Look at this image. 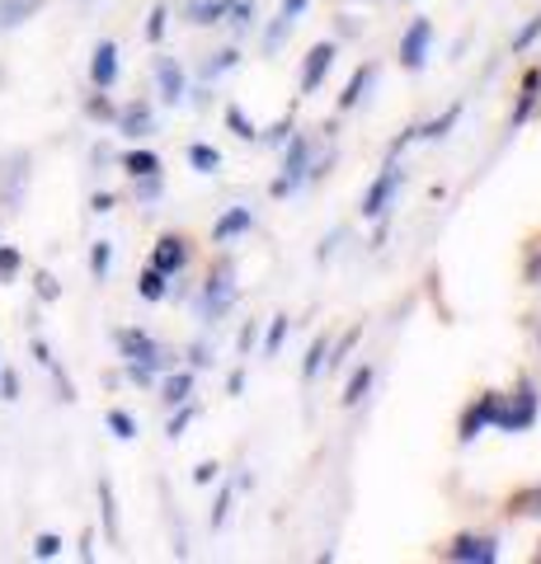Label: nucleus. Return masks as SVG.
<instances>
[{
	"label": "nucleus",
	"instance_id": "obj_49",
	"mask_svg": "<svg viewBox=\"0 0 541 564\" xmlns=\"http://www.w3.org/2000/svg\"><path fill=\"white\" fill-rule=\"evenodd\" d=\"M240 386H246V372H231V381H226V391L240 395Z\"/></svg>",
	"mask_w": 541,
	"mask_h": 564
},
{
	"label": "nucleus",
	"instance_id": "obj_31",
	"mask_svg": "<svg viewBox=\"0 0 541 564\" xmlns=\"http://www.w3.org/2000/svg\"><path fill=\"white\" fill-rule=\"evenodd\" d=\"M20 263H24V254L14 250V245H0V282H10L14 273H20Z\"/></svg>",
	"mask_w": 541,
	"mask_h": 564
},
{
	"label": "nucleus",
	"instance_id": "obj_18",
	"mask_svg": "<svg viewBox=\"0 0 541 564\" xmlns=\"http://www.w3.org/2000/svg\"><path fill=\"white\" fill-rule=\"evenodd\" d=\"M123 170L132 174V180H151V174H161V155H151V151H128V155H123Z\"/></svg>",
	"mask_w": 541,
	"mask_h": 564
},
{
	"label": "nucleus",
	"instance_id": "obj_29",
	"mask_svg": "<svg viewBox=\"0 0 541 564\" xmlns=\"http://www.w3.org/2000/svg\"><path fill=\"white\" fill-rule=\"evenodd\" d=\"M109 269H113V245H109V240H99L95 250H90V273L104 282V278H109Z\"/></svg>",
	"mask_w": 541,
	"mask_h": 564
},
{
	"label": "nucleus",
	"instance_id": "obj_2",
	"mask_svg": "<svg viewBox=\"0 0 541 564\" xmlns=\"http://www.w3.org/2000/svg\"><path fill=\"white\" fill-rule=\"evenodd\" d=\"M537 410H541V395H537L532 377H522V381H518V395H513V404H504V395H499L495 429H499V433H528L532 423H537Z\"/></svg>",
	"mask_w": 541,
	"mask_h": 564
},
{
	"label": "nucleus",
	"instance_id": "obj_13",
	"mask_svg": "<svg viewBox=\"0 0 541 564\" xmlns=\"http://www.w3.org/2000/svg\"><path fill=\"white\" fill-rule=\"evenodd\" d=\"M155 80H161V99L165 104H180L184 99V70H180V62L161 57V62H155Z\"/></svg>",
	"mask_w": 541,
	"mask_h": 564
},
{
	"label": "nucleus",
	"instance_id": "obj_16",
	"mask_svg": "<svg viewBox=\"0 0 541 564\" xmlns=\"http://www.w3.org/2000/svg\"><path fill=\"white\" fill-rule=\"evenodd\" d=\"M372 80H377V66H358V70H354V80H348V85H344V95H339V109H344V113H348V109H358L363 95L372 90Z\"/></svg>",
	"mask_w": 541,
	"mask_h": 564
},
{
	"label": "nucleus",
	"instance_id": "obj_44",
	"mask_svg": "<svg viewBox=\"0 0 541 564\" xmlns=\"http://www.w3.org/2000/svg\"><path fill=\"white\" fill-rule=\"evenodd\" d=\"M194 480H198V485H213V480H217V466H213V462H203V466L194 470Z\"/></svg>",
	"mask_w": 541,
	"mask_h": 564
},
{
	"label": "nucleus",
	"instance_id": "obj_32",
	"mask_svg": "<svg viewBox=\"0 0 541 564\" xmlns=\"http://www.w3.org/2000/svg\"><path fill=\"white\" fill-rule=\"evenodd\" d=\"M109 429H113V437H137V423H132V414H123V410H109Z\"/></svg>",
	"mask_w": 541,
	"mask_h": 564
},
{
	"label": "nucleus",
	"instance_id": "obj_9",
	"mask_svg": "<svg viewBox=\"0 0 541 564\" xmlns=\"http://www.w3.org/2000/svg\"><path fill=\"white\" fill-rule=\"evenodd\" d=\"M184 263H188V240L184 236H161L155 240L151 269H161L165 278H174V273H184Z\"/></svg>",
	"mask_w": 541,
	"mask_h": 564
},
{
	"label": "nucleus",
	"instance_id": "obj_12",
	"mask_svg": "<svg viewBox=\"0 0 541 564\" xmlns=\"http://www.w3.org/2000/svg\"><path fill=\"white\" fill-rule=\"evenodd\" d=\"M90 80H95V90H113V80H118V43H99L95 47Z\"/></svg>",
	"mask_w": 541,
	"mask_h": 564
},
{
	"label": "nucleus",
	"instance_id": "obj_8",
	"mask_svg": "<svg viewBox=\"0 0 541 564\" xmlns=\"http://www.w3.org/2000/svg\"><path fill=\"white\" fill-rule=\"evenodd\" d=\"M24 184H29V151H14L6 161V174H0V203H10V212L24 198Z\"/></svg>",
	"mask_w": 541,
	"mask_h": 564
},
{
	"label": "nucleus",
	"instance_id": "obj_15",
	"mask_svg": "<svg viewBox=\"0 0 541 564\" xmlns=\"http://www.w3.org/2000/svg\"><path fill=\"white\" fill-rule=\"evenodd\" d=\"M39 10H43V0H0V33L29 24Z\"/></svg>",
	"mask_w": 541,
	"mask_h": 564
},
{
	"label": "nucleus",
	"instance_id": "obj_43",
	"mask_svg": "<svg viewBox=\"0 0 541 564\" xmlns=\"http://www.w3.org/2000/svg\"><path fill=\"white\" fill-rule=\"evenodd\" d=\"M90 113H95V118H118V113L109 109V99H104V95H95V99H90Z\"/></svg>",
	"mask_w": 541,
	"mask_h": 564
},
{
	"label": "nucleus",
	"instance_id": "obj_5",
	"mask_svg": "<svg viewBox=\"0 0 541 564\" xmlns=\"http://www.w3.org/2000/svg\"><path fill=\"white\" fill-rule=\"evenodd\" d=\"M396 188H400V170H396V155H391V165L377 174V184L363 193V217L368 221H377V217H387V207H391V198H396Z\"/></svg>",
	"mask_w": 541,
	"mask_h": 564
},
{
	"label": "nucleus",
	"instance_id": "obj_39",
	"mask_svg": "<svg viewBox=\"0 0 541 564\" xmlns=\"http://www.w3.org/2000/svg\"><path fill=\"white\" fill-rule=\"evenodd\" d=\"M537 33H541V14H537V20H528V29H522V33H518V39H513V47L522 52V47H528V43L537 39Z\"/></svg>",
	"mask_w": 541,
	"mask_h": 564
},
{
	"label": "nucleus",
	"instance_id": "obj_6",
	"mask_svg": "<svg viewBox=\"0 0 541 564\" xmlns=\"http://www.w3.org/2000/svg\"><path fill=\"white\" fill-rule=\"evenodd\" d=\"M429 43H433V24L429 20H414L405 29V39H400V62H405V70H419L429 62Z\"/></svg>",
	"mask_w": 541,
	"mask_h": 564
},
{
	"label": "nucleus",
	"instance_id": "obj_47",
	"mask_svg": "<svg viewBox=\"0 0 541 564\" xmlns=\"http://www.w3.org/2000/svg\"><path fill=\"white\" fill-rule=\"evenodd\" d=\"M250 348H255V325L240 329V352H250Z\"/></svg>",
	"mask_w": 541,
	"mask_h": 564
},
{
	"label": "nucleus",
	"instance_id": "obj_40",
	"mask_svg": "<svg viewBox=\"0 0 541 564\" xmlns=\"http://www.w3.org/2000/svg\"><path fill=\"white\" fill-rule=\"evenodd\" d=\"M306 6H311V0H283V10H278V20H288V24H292L296 14L306 10Z\"/></svg>",
	"mask_w": 541,
	"mask_h": 564
},
{
	"label": "nucleus",
	"instance_id": "obj_25",
	"mask_svg": "<svg viewBox=\"0 0 541 564\" xmlns=\"http://www.w3.org/2000/svg\"><path fill=\"white\" fill-rule=\"evenodd\" d=\"M537 90H541V76L532 70L528 80H522V99H518V109H513V128L518 122H528V113H532V104H537Z\"/></svg>",
	"mask_w": 541,
	"mask_h": 564
},
{
	"label": "nucleus",
	"instance_id": "obj_28",
	"mask_svg": "<svg viewBox=\"0 0 541 564\" xmlns=\"http://www.w3.org/2000/svg\"><path fill=\"white\" fill-rule=\"evenodd\" d=\"M513 513L518 518H541V489H522V494H513Z\"/></svg>",
	"mask_w": 541,
	"mask_h": 564
},
{
	"label": "nucleus",
	"instance_id": "obj_42",
	"mask_svg": "<svg viewBox=\"0 0 541 564\" xmlns=\"http://www.w3.org/2000/svg\"><path fill=\"white\" fill-rule=\"evenodd\" d=\"M226 508H231V489H221V499H217V508H213V527L226 522Z\"/></svg>",
	"mask_w": 541,
	"mask_h": 564
},
{
	"label": "nucleus",
	"instance_id": "obj_37",
	"mask_svg": "<svg viewBox=\"0 0 541 564\" xmlns=\"http://www.w3.org/2000/svg\"><path fill=\"white\" fill-rule=\"evenodd\" d=\"M188 423H194V410H188V400H184V410L170 419V429H165V433H170V437H184V429H188Z\"/></svg>",
	"mask_w": 541,
	"mask_h": 564
},
{
	"label": "nucleus",
	"instance_id": "obj_50",
	"mask_svg": "<svg viewBox=\"0 0 541 564\" xmlns=\"http://www.w3.org/2000/svg\"><path fill=\"white\" fill-rule=\"evenodd\" d=\"M537 555H541V551H537Z\"/></svg>",
	"mask_w": 541,
	"mask_h": 564
},
{
	"label": "nucleus",
	"instance_id": "obj_21",
	"mask_svg": "<svg viewBox=\"0 0 541 564\" xmlns=\"http://www.w3.org/2000/svg\"><path fill=\"white\" fill-rule=\"evenodd\" d=\"M231 6H236V0H194V6H188V20H194V24H217Z\"/></svg>",
	"mask_w": 541,
	"mask_h": 564
},
{
	"label": "nucleus",
	"instance_id": "obj_45",
	"mask_svg": "<svg viewBox=\"0 0 541 564\" xmlns=\"http://www.w3.org/2000/svg\"><path fill=\"white\" fill-rule=\"evenodd\" d=\"M255 24V6H236V29H250Z\"/></svg>",
	"mask_w": 541,
	"mask_h": 564
},
{
	"label": "nucleus",
	"instance_id": "obj_4",
	"mask_svg": "<svg viewBox=\"0 0 541 564\" xmlns=\"http://www.w3.org/2000/svg\"><path fill=\"white\" fill-rule=\"evenodd\" d=\"M231 306H236V273H231V263H217L203 282V315L207 321H221Z\"/></svg>",
	"mask_w": 541,
	"mask_h": 564
},
{
	"label": "nucleus",
	"instance_id": "obj_34",
	"mask_svg": "<svg viewBox=\"0 0 541 564\" xmlns=\"http://www.w3.org/2000/svg\"><path fill=\"white\" fill-rule=\"evenodd\" d=\"M33 292H39V302H57V296H62V288H57V278H52V273L33 278Z\"/></svg>",
	"mask_w": 541,
	"mask_h": 564
},
{
	"label": "nucleus",
	"instance_id": "obj_38",
	"mask_svg": "<svg viewBox=\"0 0 541 564\" xmlns=\"http://www.w3.org/2000/svg\"><path fill=\"white\" fill-rule=\"evenodd\" d=\"M236 62H240V52H221L217 62H207V80H213V76H221V70H231Z\"/></svg>",
	"mask_w": 541,
	"mask_h": 564
},
{
	"label": "nucleus",
	"instance_id": "obj_19",
	"mask_svg": "<svg viewBox=\"0 0 541 564\" xmlns=\"http://www.w3.org/2000/svg\"><path fill=\"white\" fill-rule=\"evenodd\" d=\"M188 165H194L198 174H217L221 170V151L207 147V141H194V147H188Z\"/></svg>",
	"mask_w": 541,
	"mask_h": 564
},
{
	"label": "nucleus",
	"instance_id": "obj_46",
	"mask_svg": "<svg viewBox=\"0 0 541 564\" xmlns=\"http://www.w3.org/2000/svg\"><path fill=\"white\" fill-rule=\"evenodd\" d=\"M90 207L99 212V217H104V212H113V193H95V198H90Z\"/></svg>",
	"mask_w": 541,
	"mask_h": 564
},
{
	"label": "nucleus",
	"instance_id": "obj_36",
	"mask_svg": "<svg viewBox=\"0 0 541 564\" xmlns=\"http://www.w3.org/2000/svg\"><path fill=\"white\" fill-rule=\"evenodd\" d=\"M165 20H170L165 6H155V10H151V20H147V39H151V43H161V39H165Z\"/></svg>",
	"mask_w": 541,
	"mask_h": 564
},
{
	"label": "nucleus",
	"instance_id": "obj_3",
	"mask_svg": "<svg viewBox=\"0 0 541 564\" xmlns=\"http://www.w3.org/2000/svg\"><path fill=\"white\" fill-rule=\"evenodd\" d=\"M306 174H311V147H306V137L296 132V137H288L283 174L273 180V198H288V193H296V188L306 184Z\"/></svg>",
	"mask_w": 541,
	"mask_h": 564
},
{
	"label": "nucleus",
	"instance_id": "obj_22",
	"mask_svg": "<svg viewBox=\"0 0 541 564\" xmlns=\"http://www.w3.org/2000/svg\"><path fill=\"white\" fill-rule=\"evenodd\" d=\"M137 292H142V302H165V292H170V278L161 269H147L142 278H137Z\"/></svg>",
	"mask_w": 541,
	"mask_h": 564
},
{
	"label": "nucleus",
	"instance_id": "obj_1",
	"mask_svg": "<svg viewBox=\"0 0 541 564\" xmlns=\"http://www.w3.org/2000/svg\"><path fill=\"white\" fill-rule=\"evenodd\" d=\"M113 339H118V352L128 358V377H132L137 386H151V377L170 362V352L155 344L147 329H118Z\"/></svg>",
	"mask_w": 541,
	"mask_h": 564
},
{
	"label": "nucleus",
	"instance_id": "obj_26",
	"mask_svg": "<svg viewBox=\"0 0 541 564\" xmlns=\"http://www.w3.org/2000/svg\"><path fill=\"white\" fill-rule=\"evenodd\" d=\"M161 391H165L170 404H184L188 395H194V377H188V372H174V377H165Z\"/></svg>",
	"mask_w": 541,
	"mask_h": 564
},
{
	"label": "nucleus",
	"instance_id": "obj_10",
	"mask_svg": "<svg viewBox=\"0 0 541 564\" xmlns=\"http://www.w3.org/2000/svg\"><path fill=\"white\" fill-rule=\"evenodd\" d=\"M329 66H335V43H316L306 52V66H302V95L321 90V80L329 76Z\"/></svg>",
	"mask_w": 541,
	"mask_h": 564
},
{
	"label": "nucleus",
	"instance_id": "obj_41",
	"mask_svg": "<svg viewBox=\"0 0 541 564\" xmlns=\"http://www.w3.org/2000/svg\"><path fill=\"white\" fill-rule=\"evenodd\" d=\"M0 395H6V400L20 395V377H14V372H0Z\"/></svg>",
	"mask_w": 541,
	"mask_h": 564
},
{
	"label": "nucleus",
	"instance_id": "obj_11",
	"mask_svg": "<svg viewBox=\"0 0 541 564\" xmlns=\"http://www.w3.org/2000/svg\"><path fill=\"white\" fill-rule=\"evenodd\" d=\"M495 414H499V395H495V391L480 395V400L466 410V419H462V443H476V437L495 423Z\"/></svg>",
	"mask_w": 541,
	"mask_h": 564
},
{
	"label": "nucleus",
	"instance_id": "obj_20",
	"mask_svg": "<svg viewBox=\"0 0 541 564\" xmlns=\"http://www.w3.org/2000/svg\"><path fill=\"white\" fill-rule=\"evenodd\" d=\"M325 358H329V339H325V334H316V339H311V348H306V362H302V381H316L321 367H325Z\"/></svg>",
	"mask_w": 541,
	"mask_h": 564
},
{
	"label": "nucleus",
	"instance_id": "obj_17",
	"mask_svg": "<svg viewBox=\"0 0 541 564\" xmlns=\"http://www.w3.org/2000/svg\"><path fill=\"white\" fill-rule=\"evenodd\" d=\"M118 128L128 137H147L151 132V104H128V109L118 113Z\"/></svg>",
	"mask_w": 541,
	"mask_h": 564
},
{
	"label": "nucleus",
	"instance_id": "obj_27",
	"mask_svg": "<svg viewBox=\"0 0 541 564\" xmlns=\"http://www.w3.org/2000/svg\"><path fill=\"white\" fill-rule=\"evenodd\" d=\"M99 503H104V532H109V541H118V513H113V485L99 480Z\"/></svg>",
	"mask_w": 541,
	"mask_h": 564
},
{
	"label": "nucleus",
	"instance_id": "obj_33",
	"mask_svg": "<svg viewBox=\"0 0 541 564\" xmlns=\"http://www.w3.org/2000/svg\"><path fill=\"white\" fill-rule=\"evenodd\" d=\"M33 555H39V560H57V555H62V536L43 532L39 541H33Z\"/></svg>",
	"mask_w": 541,
	"mask_h": 564
},
{
	"label": "nucleus",
	"instance_id": "obj_23",
	"mask_svg": "<svg viewBox=\"0 0 541 564\" xmlns=\"http://www.w3.org/2000/svg\"><path fill=\"white\" fill-rule=\"evenodd\" d=\"M457 118H462V104H452V109H447L443 118H433L429 128H414V137H424V141H439V137H447L452 128H457Z\"/></svg>",
	"mask_w": 541,
	"mask_h": 564
},
{
	"label": "nucleus",
	"instance_id": "obj_35",
	"mask_svg": "<svg viewBox=\"0 0 541 564\" xmlns=\"http://www.w3.org/2000/svg\"><path fill=\"white\" fill-rule=\"evenodd\" d=\"M283 334H288V315H278V321L269 325V339H264V352H269V358H273L278 348H283Z\"/></svg>",
	"mask_w": 541,
	"mask_h": 564
},
{
	"label": "nucleus",
	"instance_id": "obj_30",
	"mask_svg": "<svg viewBox=\"0 0 541 564\" xmlns=\"http://www.w3.org/2000/svg\"><path fill=\"white\" fill-rule=\"evenodd\" d=\"M226 128H231L240 141H255V137H259V128H255V122H250L246 113L236 109V104H231V109H226Z\"/></svg>",
	"mask_w": 541,
	"mask_h": 564
},
{
	"label": "nucleus",
	"instance_id": "obj_48",
	"mask_svg": "<svg viewBox=\"0 0 541 564\" xmlns=\"http://www.w3.org/2000/svg\"><path fill=\"white\" fill-rule=\"evenodd\" d=\"M288 132H292V118H283V122H278V128H273V137H269V141H288Z\"/></svg>",
	"mask_w": 541,
	"mask_h": 564
},
{
	"label": "nucleus",
	"instance_id": "obj_14",
	"mask_svg": "<svg viewBox=\"0 0 541 564\" xmlns=\"http://www.w3.org/2000/svg\"><path fill=\"white\" fill-rule=\"evenodd\" d=\"M250 226H255V217H250V207H231V212H226V217L213 226V240L217 245H226V240H236V236H246L250 231Z\"/></svg>",
	"mask_w": 541,
	"mask_h": 564
},
{
	"label": "nucleus",
	"instance_id": "obj_7",
	"mask_svg": "<svg viewBox=\"0 0 541 564\" xmlns=\"http://www.w3.org/2000/svg\"><path fill=\"white\" fill-rule=\"evenodd\" d=\"M447 560H457V564H495L499 545H495V536H457L447 545Z\"/></svg>",
	"mask_w": 541,
	"mask_h": 564
},
{
	"label": "nucleus",
	"instance_id": "obj_24",
	"mask_svg": "<svg viewBox=\"0 0 541 564\" xmlns=\"http://www.w3.org/2000/svg\"><path fill=\"white\" fill-rule=\"evenodd\" d=\"M368 391H372V367H368V362H363V367H358V372H354V377H348V391H344V404H348V410H354V404H358L363 395H368Z\"/></svg>",
	"mask_w": 541,
	"mask_h": 564
}]
</instances>
